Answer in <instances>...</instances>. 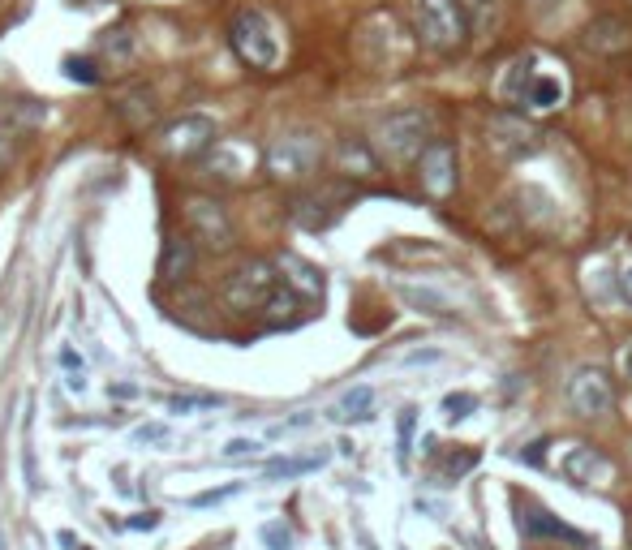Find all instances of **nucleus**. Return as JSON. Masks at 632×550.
I'll list each match as a JSON object with an SVG mask.
<instances>
[{
	"instance_id": "nucleus-24",
	"label": "nucleus",
	"mask_w": 632,
	"mask_h": 550,
	"mask_svg": "<svg viewBox=\"0 0 632 550\" xmlns=\"http://www.w3.org/2000/svg\"><path fill=\"white\" fill-rule=\"evenodd\" d=\"M396 293L409 301L413 310H426V314H452V301L443 297V293H435V288H418V284H396Z\"/></svg>"
},
{
	"instance_id": "nucleus-28",
	"label": "nucleus",
	"mask_w": 632,
	"mask_h": 550,
	"mask_svg": "<svg viewBox=\"0 0 632 550\" xmlns=\"http://www.w3.org/2000/svg\"><path fill=\"white\" fill-rule=\"evenodd\" d=\"M469 413H478V396H473V392H452V396H443V417H448V422H465Z\"/></svg>"
},
{
	"instance_id": "nucleus-35",
	"label": "nucleus",
	"mask_w": 632,
	"mask_h": 550,
	"mask_svg": "<svg viewBox=\"0 0 632 550\" xmlns=\"http://www.w3.org/2000/svg\"><path fill=\"white\" fill-rule=\"evenodd\" d=\"M254 452H258V443H254V439H233V443L224 447V456H228V460H233V456H254Z\"/></svg>"
},
{
	"instance_id": "nucleus-33",
	"label": "nucleus",
	"mask_w": 632,
	"mask_h": 550,
	"mask_svg": "<svg viewBox=\"0 0 632 550\" xmlns=\"http://www.w3.org/2000/svg\"><path fill=\"white\" fill-rule=\"evenodd\" d=\"M473 465H478V452H473V447H465V452H452L448 460H443V469H448V477H465Z\"/></svg>"
},
{
	"instance_id": "nucleus-19",
	"label": "nucleus",
	"mask_w": 632,
	"mask_h": 550,
	"mask_svg": "<svg viewBox=\"0 0 632 550\" xmlns=\"http://www.w3.org/2000/svg\"><path fill=\"white\" fill-rule=\"evenodd\" d=\"M0 121L9 129H35L43 121V104L39 99H0Z\"/></svg>"
},
{
	"instance_id": "nucleus-31",
	"label": "nucleus",
	"mask_w": 632,
	"mask_h": 550,
	"mask_svg": "<svg viewBox=\"0 0 632 550\" xmlns=\"http://www.w3.org/2000/svg\"><path fill=\"white\" fill-rule=\"evenodd\" d=\"M220 396H172L168 400V409L172 413H190V409H220Z\"/></svg>"
},
{
	"instance_id": "nucleus-8",
	"label": "nucleus",
	"mask_w": 632,
	"mask_h": 550,
	"mask_svg": "<svg viewBox=\"0 0 632 550\" xmlns=\"http://www.w3.org/2000/svg\"><path fill=\"white\" fill-rule=\"evenodd\" d=\"M568 404L577 417H602V413H611V404H615V387L598 366H581L568 379Z\"/></svg>"
},
{
	"instance_id": "nucleus-3",
	"label": "nucleus",
	"mask_w": 632,
	"mask_h": 550,
	"mask_svg": "<svg viewBox=\"0 0 632 550\" xmlns=\"http://www.w3.org/2000/svg\"><path fill=\"white\" fill-rule=\"evenodd\" d=\"M280 288V275L276 267L267 263V258H246L233 275L224 280V306L228 310H241V314H250V310H263L267 306V297Z\"/></svg>"
},
{
	"instance_id": "nucleus-37",
	"label": "nucleus",
	"mask_w": 632,
	"mask_h": 550,
	"mask_svg": "<svg viewBox=\"0 0 632 550\" xmlns=\"http://www.w3.org/2000/svg\"><path fill=\"white\" fill-rule=\"evenodd\" d=\"M138 443H151V439H164V426H142L138 434H134Z\"/></svg>"
},
{
	"instance_id": "nucleus-42",
	"label": "nucleus",
	"mask_w": 632,
	"mask_h": 550,
	"mask_svg": "<svg viewBox=\"0 0 632 550\" xmlns=\"http://www.w3.org/2000/svg\"><path fill=\"white\" fill-rule=\"evenodd\" d=\"M0 550H5V529H0Z\"/></svg>"
},
{
	"instance_id": "nucleus-40",
	"label": "nucleus",
	"mask_w": 632,
	"mask_h": 550,
	"mask_svg": "<svg viewBox=\"0 0 632 550\" xmlns=\"http://www.w3.org/2000/svg\"><path fill=\"white\" fill-rule=\"evenodd\" d=\"M9 155H13V138H9V134H0V168L9 164Z\"/></svg>"
},
{
	"instance_id": "nucleus-6",
	"label": "nucleus",
	"mask_w": 632,
	"mask_h": 550,
	"mask_svg": "<svg viewBox=\"0 0 632 550\" xmlns=\"http://www.w3.org/2000/svg\"><path fill=\"white\" fill-rule=\"evenodd\" d=\"M430 142V117L422 108H405V112H392L383 125H379V151L387 159H418Z\"/></svg>"
},
{
	"instance_id": "nucleus-20",
	"label": "nucleus",
	"mask_w": 632,
	"mask_h": 550,
	"mask_svg": "<svg viewBox=\"0 0 632 550\" xmlns=\"http://www.w3.org/2000/svg\"><path fill=\"white\" fill-rule=\"evenodd\" d=\"M129 56H134V31L129 26H112L99 39V61L104 65H129Z\"/></svg>"
},
{
	"instance_id": "nucleus-36",
	"label": "nucleus",
	"mask_w": 632,
	"mask_h": 550,
	"mask_svg": "<svg viewBox=\"0 0 632 550\" xmlns=\"http://www.w3.org/2000/svg\"><path fill=\"white\" fill-rule=\"evenodd\" d=\"M620 297L628 301V306H632V263L620 271Z\"/></svg>"
},
{
	"instance_id": "nucleus-13",
	"label": "nucleus",
	"mask_w": 632,
	"mask_h": 550,
	"mask_svg": "<svg viewBox=\"0 0 632 550\" xmlns=\"http://www.w3.org/2000/svg\"><path fill=\"white\" fill-rule=\"evenodd\" d=\"M534 78H538V52L516 56L504 69V78H499V99L512 108H525V95H529V86H534Z\"/></svg>"
},
{
	"instance_id": "nucleus-5",
	"label": "nucleus",
	"mask_w": 632,
	"mask_h": 550,
	"mask_svg": "<svg viewBox=\"0 0 632 550\" xmlns=\"http://www.w3.org/2000/svg\"><path fill=\"white\" fill-rule=\"evenodd\" d=\"M323 159V147L314 134H284L267 147V172L276 181H306Z\"/></svg>"
},
{
	"instance_id": "nucleus-43",
	"label": "nucleus",
	"mask_w": 632,
	"mask_h": 550,
	"mask_svg": "<svg viewBox=\"0 0 632 550\" xmlns=\"http://www.w3.org/2000/svg\"><path fill=\"white\" fill-rule=\"evenodd\" d=\"M542 5H559V0H542Z\"/></svg>"
},
{
	"instance_id": "nucleus-14",
	"label": "nucleus",
	"mask_w": 632,
	"mask_h": 550,
	"mask_svg": "<svg viewBox=\"0 0 632 550\" xmlns=\"http://www.w3.org/2000/svg\"><path fill=\"white\" fill-rule=\"evenodd\" d=\"M198 263V245L190 237H168L164 241V254H160V275H164V284H181L185 275L194 271Z\"/></svg>"
},
{
	"instance_id": "nucleus-18",
	"label": "nucleus",
	"mask_w": 632,
	"mask_h": 550,
	"mask_svg": "<svg viewBox=\"0 0 632 550\" xmlns=\"http://www.w3.org/2000/svg\"><path fill=\"white\" fill-rule=\"evenodd\" d=\"M327 465V452H314V456H280V460H267L263 477L267 482H280V477H301V473H314Z\"/></svg>"
},
{
	"instance_id": "nucleus-15",
	"label": "nucleus",
	"mask_w": 632,
	"mask_h": 550,
	"mask_svg": "<svg viewBox=\"0 0 632 550\" xmlns=\"http://www.w3.org/2000/svg\"><path fill=\"white\" fill-rule=\"evenodd\" d=\"M375 409V392H370V387H349V392H344L340 400H336V409H332V422H370V413Z\"/></svg>"
},
{
	"instance_id": "nucleus-29",
	"label": "nucleus",
	"mask_w": 632,
	"mask_h": 550,
	"mask_svg": "<svg viewBox=\"0 0 632 550\" xmlns=\"http://www.w3.org/2000/svg\"><path fill=\"white\" fill-rule=\"evenodd\" d=\"M258 538H263L267 550H293V529L284 525V520H267V525L258 529Z\"/></svg>"
},
{
	"instance_id": "nucleus-38",
	"label": "nucleus",
	"mask_w": 632,
	"mask_h": 550,
	"mask_svg": "<svg viewBox=\"0 0 632 550\" xmlns=\"http://www.w3.org/2000/svg\"><path fill=\"white\" fill-rule=\"evenodd\" d=\"M422 361H439V353H435V349H422V353H409V357H405V366H422Z\"/></svg>"
},
{
	"instance_id": "nucleus-23",
	"label": "nucleus",
	"mask_w": 632,
	"mask_h": 550,
	"mask_svg": "<svg viewBox=\"0 0 632 550\" xmlns=\"http://www.w3.org/2000/svg\"><path fill=\"white\" fill-rule=\"evenodd\" d=\"M555 104H564V82H559L555 74H542V69H538V78H534V86H529V95H525V108L547 112Z\"/></svg>"
},
{
	"instance_id": "nucleus-25",
	"label": "nucleus",
	"mask_w": 632,
	"mask_h": 550,
	"mask_svg": "<svg viewBox=\"0 0 632 550\" xmlns=\"http://www.w3.org/2000/svg\"><path fill=\"white\" fill-rule=\"evenodd\" d=\"M297 306H301V293H293L289 284H280L276 293L267 297V306H263V314H267V323L271 327H284V323H293V314H297Z\"/></svg>"
},
{
	"instance_id": "nucleus-10",
	"label": "nucleus",
	"mask_w": 632,
	"mask_h": 550,
	"mask_svg": "<svg viewBox=\"0 0 632 550\" xmlns=\"http://www.w3.org/2000/svg\"><path fill=\"white\" fill-rule=\"evenodd\" d=\"M516 529H521V538H564V542H577V546L590 542L581 529H572L568 520L551 516L547 508H538L534 499H521V495H516Z\"/></svg>"
},
{
	"instance_id": "nucleus-26",
	"label": "nucleus",
	"mask_w": 632,
	"mask_h": 550,
	"mask_svg": "<svg viewBox=\"0 0 632 550\" xmlns=\"http://www.w3.org/2000/svg\"><path fill=\"white\" fill-rule=\"evenodd\" d=\"M203 164H207L211 177H224V181H237V177H241V151L220 147V142H215V147L207 151Z\"/></svg>"
},
{
	"instance_id": "nucleus-2",
	"label": "nucleus",
	"mask_w": 632,
	"mask_h": 550,
	"mask_svg": "<svg viewBox=\"0 0 632 550\" xmlns=\"http://www.w3.org/2000/svg\"><path fill=\"white\" fill-rule=\"evenodd\" d=\"M228 43H233V52L250 69H276V61H280L276 31H271L267 13H258V9H241L237 13L233 26H228Z\"/></svg>"
},
{
	"instance_id": "nucleus-30",
	"label": "nucleus",
	"mask_w": 632,
	"mask_h": 550,
	"mask_svg": "<svg viewBox=\"0 0 632 550\" xmlns=\"http://www.w3.org/2000/svg\"><path fill=\"white\" fill-rule=\"evenodd\" d=\"M413 426H418V409H405V413H400V426H396V434H400V465H409V452H413Z\"/></svg>"
},
{
	"instance_id": "nucleus-17",
	"label": "nucleus",
	"mask_w": 632,
	"mask_h": 550,
	"mask_svg": "<svg viewBox=\"0 0 632 550\" xmlns=\"http://www.w3.org/2000/svg\"><path fill=\"white\" fill-rule=\"evenodd\" d=\"M117 112H121V121L129 125V129H147L151 121H155V91H129V95H121L117 99Z\"/></svg>"
},
{
	"instance_id": "nucleus-22",
	"label": "nucleus",
	"mask_w": 632,
	"mask_h": 550,
	"mask_svg": "<svg viewBox=\"0 0 632 550\" xmlns=\"http://www.w3.org/2000/svg\"><path fill=\"white\" fill-rule=\"evenodd\" d=\"M336 159H340V168L349 172V177H370V172H375V155H370V147L357 142V138H344Z\"/></svg>"
},
{
	"instance_id": "nucleus-32",
	"label": "nucleus",
	"mask_w": 632,
	"mask_h": 550,
	"mask_svg": "<svg viewBox=\"0 0 632 550\" xmlns=\"http://www.w3.org/2000/svg\"><path fill=\"white\" fill-rule=\"evenodd\" d=\"M461 9L469 13V22H478V26H486L495 18V9H499V0H461Z\"/></svg>"
},
{
	"instance_id": "nucleus-39",
	"label": "nucleus",
	"mask_w": 632,
	"mask_h": 550,
	"mask_svg": "<svg viewBox=\"0 0 632 550\" xmlns=\"http://www.w3.org/2000/svg\"><path fill=\"white\" fill-rule=\"evenodd\" d=\"M542 447H547V443H529V452H521V460H529V465H542Z\"/></svg>"
},
{
	"instance_id": "nucleus-9",
	"label": "nucleus",
	"mask_w": 632,
	"mask_h": 550,
	"mask_svg": "<svg viewBox=\"0 0 632 550\" xmlns=\"http://www.w3.org/2000/svg\"><path fill=\"white\" fill-rule=\"evenodd\" d=\"M418 181L430 198H448L456 190V147L448 138H430L418 155Z\"/></svg>"
},
{
	"instance_id": "nucleus-12",
	"label": "nucleus",
	"mask_w": 632,
	"mask_h": 550,
	"mask_svg": "<svg viewBox=\"0 0 632 550\" xmlns=\"http://www.w3.org/2000/svg\"><path fill=\"white\" fill-rule=\"evenodd\" d=\"M559 469H564V477H568L572 486H594L598 477H607V473H611V460L602 456L598 447L577 443V447H568V452H564Z\"/></svg>"
},
{
	"instance_id": "nucleus-16",
	"label": "nucleus",
	"mask_w": 632,
	"mask_h": 550,
	"mask_svg": "<svg viewBox=\"0 0 632 550\" xmlns=\"http://www.w3.org/2000/svg\"><path fill=\"white\" fill-rule=\"evenodd\" d=\"M280 271H289V275H284V284H289L293 293H301V297H319L323 293V275L314 271L310 263H301L297 254H284L280 258Z\"/></svg>"
},
{
	"instance_id": "nucleus-21",
	"label": "nucleus",
	"mask_w": 632,
	"mask_h": 550,
	"mask_svg": "<svg viewBox=\"0 0 632 550\" xmlns=\"http://www.w3.org/2000/svg\"><path fill=\"white\" fill-rule=\"evenodd\" d=\"M332 215H336V207H327V194H306L293 202V220L301 228H327Z\"/></svg>"
},
{
	"instance_id": "nucleus-41",
	"label": "nucleus",
	"mask_w": 632,
	"mask_h": 550,
	"mask_svg": "<svg viewBox=\"0 0 632 550\" xmlns=\"http://www.w3.org/2000/svg\"><path fill=\"white\" fill-rule=\"evenodd\" d=\"M620 366H624V374H628V379H632V344H628V349L620 353Z\"/></svg>"
},
{
	"instance_id": "nucleus-4",
	"label": "nucleus",
	"mask_w": 632,
	"mask_h": 550,
	"mask_svg": "<svg viewBox=\"0 0 632 550\" xmlns=\"http://www.w3.org/2000/svg\"><path fill=\"white\" fill-rule=\"evenodd\" d=\"M155 147L168 159H207V151L215 147V121L203 117V112H190V117L168 121L160 134H155Z\"/></svg>"
},
{
	"instance_id": "nucleus-1",
	"label": "nucleus",
	"mask_w": 632,
	"mask_h": 550,
	"mask_svg": "<svg viewBox=\"0 0 632 550\" xmlns=\"http://www.w3.org/2000/svg\"><path fill=\"white\" fill-rule=\"evenodd\" d=\"M413 31L430 52L452 56L465 48L469 13L461 9V0H413Z\"/></svg>"
},
{
	"instance_id": "nucleus-11",
	"label": "nucleus",
	"mask_w": 632,
	"mask_h": 550,
	"mask_svg": "<svg viewBox=\"0 0 632 550\" xmlns=\"http://www.w3.org/2000/svg\"><path fill=\"white\" fill-rule=\"evenodd\" d=\"M491 151L499 159H529L542 151V134L521 117H495L491 121Z\"/></svg>"
},
{
	"instance_id": "nucleus-34",
	"label": "nucleus",
	"mask_w": 632,
	"mask_h": 550,
	"mask_svg": "<svg viewBox=\"0 0 632 550\" xmlns=\"http://www.w3.org/2000/svg\"><path fill=\"white\" fill-rule=\"evenodd\" d=\"M237 490H241L237 482H233V486H220V490H207V495H194V499H190V508H211V503H220V499H233Z\"/></svg>"
},
{
	"instance_id": "nucleus-7",
	"label": "nucleus",
	"mask_w": 632,
	"mask_h": 550,
	"mask_svg": "<svg viewBox=\"0 0 632 550\" xmlns=\"http://www.w3.org/2000/svg\"><path fill=\"white\" fill-rule=\"evenodd\" d=\"M185 224L194 228V237L203 250L211 254H224V250H233V220H228V211H224V202H215V198H190L185 202Z\"/></svg>"
},
{
	"instance_id": "nucleus-27",
	"label": "nucleus",
	"mask_w": 632,
	"mask_h": 550,
	"mask_svg": "<svg viewBox=\"0 0 632 550\" xmlns=\"http://www.w3.org/2000/svg\"><path fill=\"white\" fill-rule=\"evenodd\" d=\"M99 65H104L99 56H65V65H61V69H65V74L74 78V82H82V86H99V82H104Z\"/></svg>"
}]
</instances>
